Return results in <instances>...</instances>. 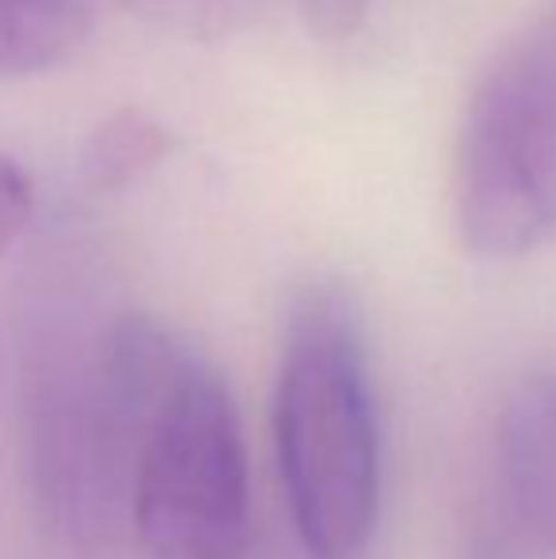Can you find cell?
<instances>
[{
	"mask_svg": "<svg viewBox=\"0 0 556 559\" xmlns=\"http://www.w3.org/2000/svg\"><path fill=\"white\" fill-rule=\"evenodd\" d=\"M127 510L153 559H245L252 472L222 369L184 338L138 427Z\"/></svg>",
	"mask_w": 556,
	"mask_h": 559,
	"instance_id": "obj_2",
	"label": "cell"
},
{
	"mask_svg": "<svg viewBox=\"0 0 556 559\" xmlns=\"http://www.w3.org/2000/svg\"><path fill=\"white\" fill-rule=\"evenodd\" d=\"M458 559H527L522 530L514 525L511 510H481L465 530Z\"/></svg>",
	"mask_w": 556,
	"mask_h": 559,
	"instance_id": "obj_7",
	"label": "cell"
},
{
	"mask_svg": "<svg viewBox=\"0 0 556 559\" xmlns=\"http://www.w3.org/2000/svg\"><path fill=\"white\" fill-rule=\"evenodd\" d=\"M301 12L320 38H343L366 20L370 0H301Z\"/></svg>",
	"mask_w": 556,
	"mask_h": 559,
	"instance_id": "obj_9",
	"label": "cell"
},
{
	"mask_svg": "<svg viewBox=\"0 0 556 559\" xmlns=\"http://www.w3.org/2000/svg\"><path fill=\"white\" fill-rule=\"evenodd\" d=\"M499 484L514 525L556 556V369H527L499 407Z\"/></svg>",
	"mask_w": 556,
	"mask_h": 559,
	"instance_id": "obj_4",
	"label": "cell"
},
{
	"mask_svg": "<svg viewBox=\"0 0 556 559\" xmlns=\"http://www.w3.org/2000/svg\"><path fill=\"white\" fill-rule=\"evenodd\" d=\"M453 217L481 259L556 240V0L481 73L453 141Z\"/></svg>",
	"mask_w": 556,
	"mask_h": 559,
	"instance_id": "obj_3",
	"label": "cell"
},
{
	"mask_svg": "<svg viewBox=\"0 0 556 559\" xmlns=\"http://www.w3.org/2000/svg\"><path fill=\"white\" fill-rule=\"evenodd\" d=\"M31 206H35V191H31L27 171L8 153H0V255L12 248L23 225L31 222Z\"/></svg>",
	"mask_w": 556,
	"mask_h": 559,
	"instance_id": "obj_8",
	"label": "cell"
},
{
	"mask_svg": "<svg viewBox=\"0 0 556 559\" xmlns=\"http://www.w3.org/2000/svg\"><path fill=\"white\" fill-rule=\"evenodd\" d=\"M141 15H153L164 23H184V27H202L217 23L225 12V0H122Z\"/></svg>",
	"mask_w": 556,
	"mask_h": 559,
	"instance_id": "obj_10",
	"label": "cell"
},
{
	"mask_svg": "<svg viewBox=\"0 0 556 559\" xmlns=\"http://www.w3.org/2000/svg\"><path fill=\"white\" fill-rule=\"evenodd\" d=\"M176 148L171 130L161 118L145 111H115L107 122L96 126L84 148V179L92 191H119V187L134 183L149 168L164 160Z\"/></svg>",
	"mask_w": 556,
	"mask_h": 559,
	"instance_id": "obj_6",
	"label": "cell"
},
{
	"mask_svg": "<svg viewBox=\"0 0 556 559\" xmlns=\"http://www.w3.org/2000/svg\"><path fill=\"white\" fill-rule=\"evenodd\" d=\"M275 453L305 556L370 559L381 522V419L363 312L340 282H305L289 297Z\"/></svg>",
	"mask_w": 556,
	"mask_h": 559,
	"instance_id": "obj_1",
	"label": "cell"
},
{
	"mask_svg": "<svg viewBox=\"0 0 556 559\" xmlns=\"http://www.w3.org/2000/svg\"><path fill=\"white\" fill-rule=\"evenodd\" d=\"M92 27V0H0V76L66 61Z\"/></svg>",
	"mask_w": 556,
	"mask_h": 559,
	"instance_id": "obj_5",
	"label": "cell"
}]
</instances>
